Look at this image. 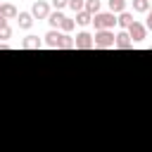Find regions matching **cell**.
Returning <instances> with one entry per match:
<instances>
[{"label":"cell","instance_id":"cell-22","mask_svg":"<svg viewBox=\"0 0 152 152\" xmlns=\"http://www.w3.org/2000/svg\"><path fill=\"white\" fill-rule=\"evenodd\" d=\"M2 26H7V19H5V17H0V28H2Z\"/></svg>","mask_w":152,"mask_h":152},{"label":"cell","instance_id":"cell-2","mask_svg":"<svg viewBox=\"0 0 152 152\" xmlns=\"http://www.w3.org/2000/svg\"><path fill=\"white\" fill-rule=\"evenodd\" d=\"M93 48H114V31H95L93 36Z\"/></svg>","mask_w":152,"mask_h":152},{"label":"cell","instance_id":"cell-11","mask_svg":"<svg viewBox=\"0 0 152 152\" xmlns=\"http://www.w3.org/2000/svg\"><path fill=\"white\" fill-rule=\"evenodd\" d=\"M133 21H135V19H133V14H131V12H126V10H124V12H121V14L116 17V24H119L121 28H128V26H131Z\"/></svg>","mask_w":152,"mask_h":152},{"label":"cell","instance_id":"cell-14","mask_svg":"<svg viewBox=\"0 0 152 152\" xmlns=\"http://www.w3.org/2000/svg\"><path fill=\"white\" fill-rule=\"evenodd\" d=\"M62 19H64V14H62V12H50V14H48V21H50V26H52V28H57Z\"/></svg>","mask_w":152,"mask_h":152},{"label":"cell","instance_id":"cell-21","mask_svg":"<svg viewBox=\"0 0 152 152\" xmlns=\"http://www.w3.org/2000/svg\"><path fill=\"white\" fill-rule=\"evenodd\" d=\"M66 2H69V0H52V5H55V10H57V12H59L62 7H66Z\"/></svg>","mask_w":152,"mask_h":152},{"label":"cell","instance_id":"cell-23","mask_svg":"<svg viewBox=\"0 0 152 152\" xmlns=\"http://www.w3.org/2000/svg\"><path fill=\"white\" fill-rule=\"evenodd\" d=\"M0 50H7V45H5V43H0Z\"/></svg>","mask_w":152,"mask_h":152},{"label":"cell","instance_id":"cell-19","mask_svg":"<svg viewBox=\"0 0 152 152\" xmlns=\"http://www.w3.org/2000/svg\"><path fill=\"white\" fill-rule=\"evenodd\" d=\"M74 26H76V24H74V19H66V17H64V19L59 21V28H62V31H71Z\"/></svg>","mask_w":152,"mask_h":152},{"label":"cell","instance_id":"cell-3","mask_svg":"<svg viewBox=\"0 0 152 152\" xmlns=\"http://www.w3.org/2000/svg\"><path fill=\"white\" fill-rule=\"evenodd\" d=\"M126 33H128L131 43H140V40H145V38H147V28H145L140 21H133V24L126 28Z\"/></svg>","mask_w":152,"mask_h":152},{"label":"cell","instance_id":"cell-15","mask_svg":"<svg viewBox=\"0 0 152 152\" xmlns=\"http://www.w3.org/2000/svg\"><path fill=\"white\" fill-rule=\"evenodd\" d=\"M90 19H93V17H90L88 12H83V10H81V12H76V21H74V24H81V26H86V24H90Z\"/></svg>","mask_w":152,"mask_h":152},{"label":"cell","instance_id":"cell-5","mask_svg":"<svg viewBox=\"0 0 152 152\" xmlns=\"http://www.w3.org/2000/svg\"><path fill=\"white\" fill-rule=\"evenodd\" d=\"M74 48H78V50H90V48H93V36L86 33V31H81V33L74 38Z\"/></svg>","mask_w":152,"mask_h":152},{"label":"cell","instance_id":"cell-6","mask_svg":"<svg viewBox=\"0 0 152 152\" xmlns=\"http://www.w3.org/2000/svg\"><path fill=\"white\" fill-rule=\"evenodd\" d=\"M114 48H119V50H131V48H133V43H131V38H128L126 31L114 33Z\"/></svg>","mask_w":152,"mask_h":152},{"label":"cell","instance_id":"cell-16","mask_svg":"<svg viewBox=\"0 0 152 152\" xmlns=\"http://www.w3.org/2000/svg\"><path fill=\"white\" fill-rule=\"evenodd\" d=\"M150 10V0H133V12H147Z\"/></svg>","mask_w":152,"mask_h":152},{"label":"cell","instance_id":"cell-17","mask_svg":"<svg viewBox=\"0 0 152 152\" xmlns=\"http://www.w3.org/2000/svg\"><path fill=\"white\" fill-rule=\"evenodd\" d=\"M71 48H74V38H69V36H62L59 50H71Z\"/></svg>","mask_w":152,"mask_h":152},{"label":"cell","instance_id":"cell-9","mask_svg":"<svg viewBox=\"0 0 152 152\" xmlns=\"http://www.w3.org/2000/svg\"><path fill=\"white\" fill-rule=\"evenodd\" d=\"M14 19L19 21V28H31V26H33V17H31V12H17Z\"/></svg>","mask_w":152,"mask_h":152},{"label":"cell","instance_id":"cell-4","mask_svg":"<svg viewBox=\"0 0 152 152\" xmlns=\"http://www.w3.org/2000/svg\"><path fill=\"white\" fill-rule=\"evenodd\" d=\"M48 14H50V5H48L45 0L33 2V10H31V17H33V19H48Z\"/></svg>","mask_w":152,"mask_h":152},{"label":"cell","instance_id":"cell-10","mask_svg":"<svg viewBox=\"0 0 152 152\" xmlns=\"http://www.w3.org/2000/svg\"><path fill=\"white\" fill-rule=\"evenodd\" d=\"M0 17H5V19H14V17H17V7L10 5V2H0Z\"/></svg>","mask_w":152,"mask_h":152},{"label":"cell","instance_id":"cell-1","mask_svg":"<svg viewBox=\"0 0 152 152\" xmlns=\"http://www.w3.org/2000/svg\"><path fill=\"white\" fill-rule=\"evenodd\" d=\"M93 24H95V31H104V28H114V24H116V19H114V14L112 12H97V14H93V19H90Z\"/></svg>","mask_w":152,"mask_h":152},{"label":"cell","instance_id":"cell-12","mask_svg":"<svg viewBox=\"0 0 152 152\" xmlns=\"http://www.w3.org/2000/svg\"><path fill=\"white\" fill-rule=\"evenodd\" d=\"M83 12H88L90 17L97 14V12H100V0H86V2H83Z\"/></svg>","mask_w":152,"mask_h":152},{"label":"cell","instance_id":"cell-7","mask_svg":"<svg viewBox=\"0 0 152 152\" xmlns=\"http://www.w3.org/2000/svg\"><path fill=\"white\" fill-rule=\"evenodd\" d=\"M48 48H57L59 50V43H62V33L57 31V28H52V31H48L45 33V40H43Z\"/></svg>","mask_w":152,"mask_h":152},{"label":"cell","instance_id":"cell-18","mask_svg":"<svg viewBox=\"0 0 152 152\" xmlns=\"http://www.w3.org/2000/svg\"><path fill=\"white\" fill-rule=\"evenodd\" d=\"M83 2H86V0H69L66 7H71V12H81V10H83Z\"/></svg>","mask_w":152,"mask_h":152},{"label":"cell","instance_id":"cell-20","mask_svg":"<svg viewBox=\"0 0 152 152\" xmlns=\"http://www.w3.org/2000/svg\"><path fill=\"white\" fill-rule=\"evenodd\" d=\"M10 36H12V28H10V26H2V28H0V40H7Z\"/></svg>","mask_w":152,"mask_h":152},{"label":"cell","instance_id":"cell-8","mask_svg":"<svg viewBox=\"0 0 152 152\" xmlns=\"http://www.w3.org/2000/svg\"><path fill=\"white\" fill-rule=\"evenodd\" d=\"M21 48H24V50H40V48H43V40H40L38 36H26V38L21 40Z\"/></svg>","mask_w":152,"mask_h":152},{"label":"cell","instance_id":"cell-13","mask_svg":"<svg viewBox=\"0 0 152 152\" xmlns=\"http://www.w3.org/2000/svg\"><path fill=\"white\" fill-rule=\"evenodd\" d=\"M126 7V0H109V12L112 14H121Z\"/></svg>","mask_w":152,"mask_h":152}]
</instances>
